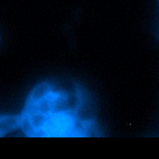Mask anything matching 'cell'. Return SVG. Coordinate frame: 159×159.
Here are the masks:
<instances>
[{"mask_svg":"<svg viewBox=\"0 0 159 159\" xmlns=\"http://www.w3.org/2000/svg\"><path fill=\"white\" fill-rule=\"evenodd\" d=\"M19 116L18 115H0V136H4L19 129Z\"/></svg>","mask_w":159,"mask_h":159,"instance_id":"6da1fadb","label":"cell"}]
</instances>
